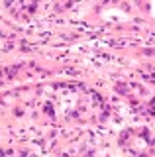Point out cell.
Returning a JSON list of instances; mask_svg holds the SVG:
<instances>
[{
	"mask_svg": "<svg viewBox=\"0 0 155 157\" xmlns=\"http://www.w3.org/2000/svg\"><path fill=\"white\" fill-rule=\"evenodd\" d=\"M153 14H155V0H153Z\"/></svg>",
	"mask_w": 155,
	"mask_h": 157,
	"instance_id": "cell-1",
	"label": "cell"
}]
</instances>
